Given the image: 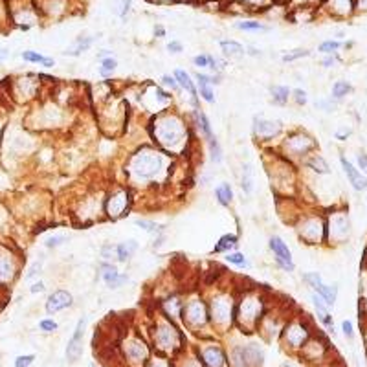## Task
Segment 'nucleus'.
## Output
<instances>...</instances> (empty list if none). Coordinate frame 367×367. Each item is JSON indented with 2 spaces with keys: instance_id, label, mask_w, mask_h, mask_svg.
<instances>
[{
  "instance_id": "nucleus-1",
  "label": "nucleus",
  "mask_w": 367,
  "mask_h": 367,
  "mask_svg": "<svg viewBox=\"0 0 367 367\" xmlns=\"http://www.w3.org/2000/svg\"><path fill=\"white\" fill-rule=\"evenodd\" d=\"M154 141L166 151H180L187 138V129L184 121L174 114H160L156 116L151 127Z\"/></svg>"
},
{
  "instance_id": "nucleus-2",
  "label": "nucleus",
  "mask_w": 367,
  "mask_h": 367,
  "mask_svg": "<svg viewBox=\"0 0 367 367\" xmlns=\"http://www.w3.org/2000/svg\"><path fill=\"white\" fill-rule=\"evenodd\" d=\"M164 167V158L158 151L154 149H140L136 154H132L129 164H127V169L129 173L134 174L140 180H151L156 174L162 171Z\"/></svg>"
},
{
  "instance_id": "nucleus-3",
  "label": "nucleus",
  "mask_w": 367,
  "mask_h": 367,
  "mask_svg": "<svg viewBox=\"0 0 367 367\" xmlns=\"http://www.w3.org/2000/svg\"><path fill=\"white\" fill-rule=\"evenodd\" d=\"M129 204H131L129 189H116V191H112V193L107 197L105 213H107V217L112 219V221H118V219H121V217L127 213Z\"/></svg>"
},
{
  "instance_id": "nucleus-4",
  "label": "nucleus",
  "mask_w": 367,
  "mask_h": 367,
  "mask_svg": "<svg viewBox=\"0 0 367 367\" xmlns=\"http://www.w3.org/2000/svg\"><path fill=\"white\" fill-rule=\"evenodd\" d=\"M261 314H263V299L252 298V296L243 298L241 305H239V312H237L239 319H244V323L257 325L261 319Z\"/></svg>"
},
{
  "instance_id": "nucleus-5",
  "label": "nucleus",
  "mask_w": 367,
  "mask_h": 367,
  "mask_svg": "<svg viewBox=\"0 0 367 367\" xmlns=\"http://www.w3.org/2000/svg\"><path fill=\"white\" fill-rule=\"evenodd\" d=\"M270 250L274 252V255H276V263L279 264L284 272H294L296 264L292 261V252L279 235L270 237Z\"/></svg>"
},
{
  "instance_id": "nucleus-6",
  "label": "nucleus",
  "mask_w": 367,
  "mask_h": 367,
  "mask_svg": "<svg viewBox=\"0 0 367 367\" xmlns=\"http://www.w3.org/2000/svg\"><path fill=\"white\" fill-rule=\"evenodd\" d=\"M284 147H286V151L292 156H305L309 151H312L316 147V143H314V140L311 136H307L303 132H298V134H292V136L286 138Z\"/></svg>"
},
{
  "instance_id": "nucleus-7",
  "label": "nucleus",
  "mask_w": 367,
  "mask_h": 367,
  "mask_svg": "<svg viewBox=\"0 0 367 367\" xmlns=\"http://www.w3.org/2000/svg\"><path fill=\"white\" fill-rule=\"evenodd\" d=\"M17 276V261L11 252L0 246V286L9 284Z\"/></svg>"
},
{
  "instance_id": "nucleus-8",
  "label": "nucleus",
  "mask_w": 367,
  "mask_h": 367,
  "mask_svg": "<svg viewBox=\"0 0 367 367\" xmlns=\"http://www.w3.org/2000/svg\"><path fill=\"white\" fill-rule=\"evenodd\" d=\"M279 132H281V121H272V119L259 118V116L254 118V134H255V138L266 141V140L276 138Z\"/></svg>"
},
{
  "instance_id": "nucleus-9",
  "label": "nucleus",
  "mask_w": 367,
  "mask_h": 367,
  "mask_svg": "<svg viewBox=\"0 0 367 367\" xmlns=\"http://www.w3.org/2000/svg\"><path fill=\"white\" fill-rule=\"evenodd\" d=\"M211 318L215 323L224 325L231 319V299L226 296H217L211 301Z\"/></svg>"
},
{
  "instance_id": "nucleus-10",
  "label": "nucleus",
  "mask_w": 367,
  "mask_h": 367,
  "mask_svg": "<svg viewBox=\"0 0 367 367\" xmlns=\"http://www.w3.org/2000/svg\"><path fill=\"white\" fill-rule=\"evenodd\" d=\"M323 231H325L323 222L318 221V219H307L301 224V228H299V235H301V239H305L309 244H318L321 235H323Z\"/></svg>"
},
{
  "instance_id": "nucleus-11",
  "label": "nucleus",
  "mask_w": 367,
  "mask_h": 367,
  "mask_svg": "<svg viewBox=\"0 0 367 367\" xmlns=\"http://www.w3.org/2000/svg\"><path fill=\"white\" fill-rule=\"evenodd\" d=\"M182 311H184V318L187 319V323H191V325H202V323H206V316H208V311H206V307H204V303L202 301H198V299H193V301H189L187 305L182 307Z\"/></svg>"
},
{
  "instance_id": "nucleus-12",
  "label": "nucleus",
  "mask_w": 367,
  "mask_h": 367,
  "mask_svg": "<svg viewBox=\"0 0 367 367\" xmlns=\"http://www.w3.org/2000/svg\"><path fill=\"white\" fill-rule=\"evenodd\" d=\"M85 325H86V319H79V323L76 327V333L70 338L68 347H66V358L70 362H76L81 353H83V333H85Z\"/></svg>"
},
{
  "instance_id": "nucleus-13",
  "label": "nucleus",
  "mask_w": 367,
  "mask_h": 367,
  "mask_svg": "<svg viewBox=\"0 0 367 367\" xmlns=\"http://www.w3.org/2000/svg\"><path fill=\"white\" fill-rule=\"evenodd\" d=\"M99 276H101V279L105 281V284L109 286V288H119L123 283H127V279H129V276L127 274H119V270L114 266V264H109L105 263L99 266Z\"/></svg>"
},
{
  "instance_id": "nucleus-14",
  "label": "nucleus",
  "mask_w": 367,
  "mask_h": 367,
  "mask_svg": "<svg viewBox=\"0 0 367 367\" xmlns=\"http://www.w3.org/2000/svg\"><path fill=\"white\" fill-rule=\"evenodd\" d=\"M339 162H341V167H343V173L347 174V178H349V182H351V186L356 189V191H366L367 189V176H364V174L356 169V167L349 162V160L341 154L339 156Z\"/></svg>"
},
{
  "instance_id": "nucleus-15",
  "label": "nucleus",
  "mask_w": 367,
  "mask_h": 367,
  "mask_svg": "<svg viewBox=\"0 0 367 367\" xmlns=\"http://www.w3.org/2000/svg\"><path fill=\"white\" fill-rule=\"evenodd\" d=\"M72 301H74V298H72L70 292L56 290L54 294H50L48 301H46V312L48 314H56L59 311H64V309H68L72 305Z\"/></svg>"
},
{
  "instance_id": "nucleus-16",
  "label": "nucleus",
  "mask_w": 367,
  "mask_h": 367,
  "mask_svg": "<svg viewBox=\"0 0 367 367\" xmlns=\"http://www.w3.org/2000/svg\"><path fill=\"white\" fill-rule=\"evenodd\" d=\"M174 79H176L178 86H182V88L189 94L191 103L195 105V111H197V109H198V92L195 88V83L191 81V76H189L187 72H184V70H174Z\"/></svg>"
},
{
  "instance_id": "nucleus-17",
  "label": "nucleus",
  "mask_w": 367,
  "mask_h": 367,
  "mask_svg": "<svg viewBox=\"0 0 367 367\" xmlns=\"http://www.w3.org/2000/svg\"><path fill=\"white\" fill-rule=\"evenodd\" d=\"M284 336H286V341H288L292 347H301V345H303V341L307 339V336H309V333H307L305 327L294 323V325L286 327Z\"/></svg>"
},
{
  "instance_id": "nucleus-18",
  "label": "nucleus",
  "mask_w": 367,
  "mask_h": 367,
  "mask_svg": "<svg viewBox=\"0 0 367 367\" xmlns=\"http://www.w3.org/2000/svg\"><path fill=\"white\" fill-rule=\"evenodd\" d=\"M329 231L334 237H338V239H345L347 233H349V221H347L345 215L334 217L333 221H331V224H329Z\"/></svg>"
},
{
  "instance_id": "nucleus-19",
  "label": "nucleus",
  "mask_w": 367,
  "mask_h": 367,
  "mask_svg": "<svg viewBox=\"0 0 367 367\" xmlns=\"http://www.w3.org/2000/svg\"><path fill=\"white\" fill-rule=\"evenodd\" d=\"M202 360L208 367H222L224 366V354L219 347H208L202 353Z\"/></svg>"
},
{
  "instance_id": "nucleus-20",
  "label": "nucleus",
  "mask_w": 367,
  "mask_h": 367,
  "mask_svg": "<svg viewBox=\"0 0 367 367\" xmlns=\"http://www.w3.org/2000/svg\"><path fill=\"white\" fill-rule=\"evenodd\" d=\"M215 197H217V202H219L221 206L228 208L229 204H231V200H233V191H231V186H229L228 182H222V184H219V186L215 187Z\"/></svg>"
},
{
  "instance_id": "nucleus-21",
  "label": "nucleus",
  "mask_w": 367,
  "mask_h": 367,
  "mask_svg": "<svg viewBox=\"0 0 367 367\" xmlns=\"http://www.w3.org/2000/svg\"><path fill=\"white\" fill-rule=\"evenodd\" d=\"M22 59H24L26 62L42 64V66H46V68H52V66L56 64V61H54L52 57H44L42 54H39V52H33V50H26V52H22Z\"/></svg>"
},
{
  "instance_id": "nucleus-22",
  "label": "nucleus",
  "mask_w": 367,
  "mask_h": 367,
  "mask_svg": "<svg viewBox=\"0 0 367 367\" xmlns=\"http://www.w3.org/2000/svg\"><path fill=\"white\" fill-rule=\"evenodd\" d=\"M176 336V329L169 325H162L156 333V341L160 347H173V338Z\"/></svg>"
},
{
  "instance_id": "nucleus-23",
  "label": "nucleus",
  "mask_w": 367,
  "mask_h": 367,
  "mask_svg": "<svg viewBox=\"0 0 367 367\" xmlns=\"http://www.w3.org/2000/svg\"><path fill=\"white\" fill-rule=\"evenodd\" d=\"M125 351H127V356L131 358V360L134 362H140V360H145L147 358V349L143 343H140L138 339H134V341H131L129 345L125 347Z\"/></svg>"
},
{
  "instance_id": "nucleus-24",
  "label": "nucleus",
  "mask_w": 367,
  "mask_h": 367,
  "mask_svg": "<svg viewBox=\"0 0 367 367\" xmlns=\"http://www.w3.org/2000/svg\"><path fill=\"white\" fill-rule=\"evenodd\" d=\"M116 248H118V261L125 263V261H129V259L134 255V252L138 250V243H136L134 239H131V241L116 244Z\"/></svg>"
},
{
  "instance_id": "nucleus-25",
  "label": "nucleus",
  "mask_w": 367,
  "mask_h": 367,
  "mask_svg": "<svg viewBox=\"0 0 367 367\" xmlns=\"http://www.w3.org/2000/svg\"><path fill=\"white\" fill-rule=\"evenodd\" d=\"M270 94H272V99L276 105H286L288 99H290V94L292 90L288 86H283V85H274L270 88Z\"/></svg>"
},
{
  "instance_id": "nucleus-26",
  "label": "nucleus",
  "mask_w": 367,
  "mask_h": 367,
  "mask_svg": "<svg viewBox=\"0 0 367 367\" xmlns=\"http://www.w3.org/2000/svg\"><path fill=\"white\" fill-rule=\"evenodd\" d=\"M314 292L318 294V296H321V299L325 301L329 307L334 305V301H336V294H338V288L336 286H329V284H319V286H316L314 288Z\"/></svg>"
},
{
  "instance_id": "nucleus-27",
  "label": "nucleus",
  "mask_w": 367,
  "mask_h": 367,
  "mask_svg": "<svg viewBox=\"0 0 367 367\" xmlns=\"http://www.w3.org/2000/svg\"><path fill=\"white\" fill-rule=\"evenodd\" d=\"M241 187L246 195H252L254 191V166L244 164L243 166V176H241Z\"/></svg>"
},
{
  "instance_id": "nucleus-28",
  "label": "nucleus",
  "mask_w": 367,
  "mask_h": 367,
  "mask_svg": "<svg viewBox=\"0 0 367 367\" xmlns=\"http://www.w3.org/2000/svg\"><path fill=\"white\" fill-rule=\"evenodd\" d=\"M92 42H94V39H92V37H79V39L76 41V44L64 52V56H72V57L79 56L81 52H86V50L90 48Z\"/></svg>"
},
{
  "instance_id": "nucleus-29",
  "label": "nucleus",
  "mask_w": 367,
  "mask_h": 367,
  "mask_svg": "<svg viewBox=\"0 0 367 367\" xmlns=\"http://www.w3.org/2000/svg\"><path fill=\"white\" fill-rule=\"evenodd\" d=\"M221 48L224 52V56L228 57H243L244 48L243 44H239L235 41H221Z\"/></svg>"
},
{
  "instance_id": "nucleus-30",
  "label": "nucleus",
  "mask_w": 367,
  "mask_h": 367,
  "mask_svg": "<svg viewBox=\"0 0 367 367\" xmlns=\"http://www.w3.org/2000/svg\"><path fill=\"white\" fill-rule=\"evenodd\" d=\"M237 243H239V237L237 235H222L221 239H219V243H217V246H215L213 252H217V254H221V252H229L231 248H235Z\"/></svg>"
},
{
  "instance_id": "nucleus-31",
  "label": "nucleus",
  "mask_w": 367,
  "mask_h": 367,
  "mask_svg": "<svg viewBox=\"0 0 367 367\" xmlns=\"http://www.w3.org/2000/svg\"><path fill=\"white\" fill-rule=\"evenodd\" d=\"M307 166L311 167L312 171H316L318 174H329V164L321 156H318V154H314L312 158H309Z\"/></svg>"
},
{
  "instance_id": "nucleus-32",
  "label": "nucleus",
  "mask_w": 367,
  "mask_h": 367,
  "mask_svg": "<svg viewBox=\"0 0 367 367\" xmlns=\"http://www.w3.org/2000/svg\"><path fill=\"white\" fill-rule=\"evenodd\" d=\"M197 123H198V127H200V132L206 136V138H213V132H211V125H209V119L208 116L204 114V112L200 111V109H197Z\"/></svg>"
},
{
  "instance_id": "nucleus-33",
  "label": "nucleus",
  "mask_w": 367,
  "mask_h": 367,
  "mask_svg": "<svg viewBox=\"0 0 367 367\" xmlns=\"http://www.w3.org/2000/svg\"><path fill=\"white\" fill-rule=\"evenodd\" d=\"M118 68V61L114 57H107V59H101V68H99V76L101 77H111Z\"/></svg>"
},
{
  "instance_id": "nucleus-34",
  "label": "nucleus",
  "mask_w": 367,
  "mask_h": 367,
  "mask_svg": "<svg viewBox=\"0 0 367 367\" xmlns=\"http://www.w3.org/2000/svg\"><path fill=\"white\" fill-rule=\"evenodd\" d=\"M226 261H228L229 264H235V266H239V268H248V266H250L248 259H246V257H244V254H241V252H228Z\"/></svg>"
},
{
  "instance_id": "nucleus-35",
  "label": "nucleus",
  "mask_w": 367,
  "mask_h": 367,
  "mask_svg": "<svg viewBox=\"0 0 367 367\" xmlns=\"http://www.w3.org/2000/svg\"><path fill=\"white\" fill-rule=\"evenodd\" d=\"M349 92H353V86L347 83V81H336V83L333 85L334 99H341V97H345Z\"/></svg>"
},
{
  "instance_id": "nucleus-36",
  "label": "nucleus",
  "mask_w": 367,
  "mask_h": 367,
  "mask_svg": "<svg viewBox=\"0 0 367 367\" xmlns=\"http://www.w3.org/2000/svg\"><path fill=\"white\" fill-rule=\"evenodd\" d=\"M136 226H140L141 229H145V231H149V233H154V235H158V233H162V226H158L156 222L153 221H145V219H136Z\"/></svg>"
},
{
  "instance_id": "nucleus-37",
  "label": "nucleus",
  "mask_w": 367,
  "mask_h": 367,
  "mask_svg": "<svg viewBox=\"0 0 367 367\" xmlns=\"http://www.w3.org/2000/svg\"><path fill=\"white\" fill-rule=\"evenodd\" d=\"M209 153H211V160H213L215 164H221L222 149H221V143L217 141V138H209Z\"/></svg>"
},
{
  "instance_id": "nucleus-38",
  "label": "nucleus",
  "mask_w": 367,
  "mask_h": 367,
  "mask_svg": "<svg viewBox=\"0 0 367 367\" xmlns=\"http://www.w3.org/2000/svg\"><path fill=\"white\" fill-rule=\"evenodd\" d=\"M235 28L244 29V31H264V26L257 21H244V22H237Z\"/></svg>"
},
{
  "instance_id": "nucleus-39",
  "label": "nucleus",
  "mask_w": 367,
  "mask_h": 367,
  "mask_svg": "<svg viewBox=\"0 0 367 367\" xmlns=\"http://www.w3.org/2000/svg\"><path fill=\"white\" fill-rule=\"evenodd\" d=\"M341 48V42L339 41H325L319 44V52L321 54H327V56H333L334 52H338V50Z\"/></svg>"
},
{
  "instance_id": "nucleus-40",
  "label": "nucleus",
  "mask_w": 367,
  "mask_h": 367,
  "mask_svg": "<svg viewBox=\"0 0 367 367\" xmlns=\"http://www.w3.org/2000/svg\"><path fill=\"white\" fill-rule=\"evenodd\" d=\"M309 54H311V52H309V50H303V48L292 50V52H288V54H284L283 56V62L298 61V59H301V57H307Z\"/></svg>"
},
{
  "instance_id": "nucleus-41",
  "label": "nucleus",
  "mask_w": 367,
  "mask_h": 367,
  "mask_svg": "<svg viewBox=\"0 0 367 367\" xmlns=\"http://www.w3.org/2000/svg\"><path fill=\"white\" fill-rule=\"evenodd\" d=\"M198 94L202 96L204 101L215 103V92H213V88H211V85H198Z\"/></svg>"
},
{
  "instance_id": "nucleus-42",
  "label": "nucleus",
  "mask_w": 367,
  "mask_h": 367,
  "mask_svg": "<svg viewBox=\"0 0 367 367\" xmlns=\"http://www.w3.org/2000/svg\"><path fill=\"white\" fill-rule=\"evenodd\" d=\"M101 257L107 259V261L118 259V248H116V244H105L103 248H101Z\"/></svg>"
},
{
  "instance_id": "nucleus-43",
  "label": "nucleus",
  "mask_w": 367,
  "mask_h": 367,
  "mask_svg": "<svg viewBox=\"0 0 367 367\" xmlns=\"http://www.w3.org/2000/svg\"><path fill=\"white\" fill-rule=\"evenodd\" d=\"M312 303H314V307L318 309V314L321 316V314H329V305H327L325 301L321 299V296H318L316 292L312 294Z\"/></svg>"
},
{
  "instance_id": "nucleus-44",
  "label": "nucleus",
  "mask_w": 367,
  "mask_h": 367,
  "mask_svg": "<svg viewBox=\"0 0 367 367\" xmlns=\"http://www.w3.org/2000/svg\"><path fill=\"white\" fill-rule=\"evenodd\" d=\"M303 281H305V283H309V286H312V288H316V286H319V284L323 283V281H321V276H319L318 272L305 274V276H303Z\"/></svg>"
},
{
  "instance_id": "nucleus-45",
  "label": "nucleus",
  "mask_w": 367,
  "mask_h": 367,
  "mask_svg": "<svg viewBox=\"0 0 367 367\" xmlns=\"http://www.w3.org/2000/svg\"><path fill=\"white\" fill-rule=\"evenodd\" d=\"M164 309H166L167 312H171V314H178V312H180V309H182V303L176 298L167 299L166 303H164Z\"/></svg>"
},
{
  "instance_id": "nucleus-46",
  "label": "nucleus",
  "mask_w": 367,
  "mask_h": 367,
  "mask_svg": "<svg viewBox=\"0 0 367 367\" xmlns=\"http://www.w3.org/2000/svg\"><path fill=\"white\" fill-rule=\"evenodd\" d=\"M64 241H66V237H64V235H52V237H48V239H46V243H44V244H46V248L52 250V248H59Z\"/></svg>"
},
{
  "instance_id": "nucleus-47",
  "label": "nucleus",
  "mask_w": 367,
  "mask_h": 367,
  "mask_svg": "<svg viewBox=\"0 0 367 367\" xmlns=\"http://www.w3.org/2000/svg\"><path fill=\"white\" fill-rule=\"evenodd\" d=\"M39 329H41L42 333H56L57 323L54 319H42L41 323H39Z\"/></svg>"
},
{
  "instance_id": "nucleus-48",
  "label": "nucleus",
  "mask_w": 367,
  "mask_h": 367,
  "mask_svg": "<svg viewBox=\"0 0 367 367\" xmlns=\"http://www.w3.org/2000/svg\"><path fill=\"white\" fill-rule=\"evenodd\" d=\"M292 97H294V101H296L298 105H307V103H309L307 92L301 90V88H296V90H292Z\"/></svg>"
},
{
  "instance_id": "nucleus-49",
  "label": "nucleus",
  "mask_w": 367,
  "mask_h": 367,
  "mask_svg": "<svg viewBox=\"0 0 367 367\" xmlns=\"http://www.w3.org/2000/svg\"><path fill=\"white\" fill-rule=\"evenodd\" d=\"M35 356L33 354H24V356H19L17 360H15V367H29L31 364H33Z\"/></svg>"
},
{
  "instance_id": "nucleus-50",
  "label": "nucleus",
  "mask_w": 367,
  "mask_h": 367,
  "mask_svg": "<svg viewBox=\"0 0 367 367\" xmlns=\"http://www.w3.org/2000/svg\"><path fill=\"white\" fill-rule=\"evenodd\" d=\"M209 57L211 56H197L193 57V64L195 66H198V68H209Z\"/></svg>"
},
{
  "instance_id": "nucleus-51",
  "label": "nucleus",
  "mask_w": 367,
  "mask_h": 367,
  "mask_svg": "<svg viewBox=\"0 0 367 367\" xmlns=\"http://www.w3.org/2000/svg\"><path fill=\"white\" fill-rule=\"evenodd\" d=\"M41 268H42V259H41V261H35V263L31 264V268H29V272L26 274V277H24V279H26V281H29L31 277H35L39 272H41Z\"/></svg>"
},
{
  "instance_id": "nucleus-52",
  "label": "nucleus",
  "mask_w": 367,
  "mask_h": 367,
  "mask_svg": "<svg viewBox=\"0 0 367 367\" xmlns=\"http://www.w3.org/2000/svg\"><path fill=\"white\" fill-rule=\"evenodd\" d=\"M162 81H164V85L166 86H169L171 90H178V83H176V79H174V76H164L162 77Z\"/></svg>"
},
{
  "instance_id": "nucleus-53",
  "label": "nucleus",
  "mask_w": 367,
  "mask_h": 367,
  "mask_svg": "<svg viewBox=\"0 0 367 367\" xmlns=\"http://www.w3.org/2000/svg\"><path fill=\"white\" fill-rule=\"evenodd\" d=\"M341 329H343V334H345L347 338H353V323H351L349 319H345V321L341 323Z\"/></svg>"
},
{
  "instance_id": "nucleus-54",
  "label": "nucleus",
  "mask_w": 367,
  "mask_h": 367,
  "mask_svg": "<svg viewBox=\"0 0 367 367\" xmlns=\"http://www.w3.org/2000/svg\"><path fill=\"white\" fill-rule=\"evenodd\" d=\"M167 50H169L171 54H180V52H182V44L178 41H173V42H169V44H167Z\"/></svg>"
},
{
  "instance_id": "nucleus-55",
  "label": "nucleus",
  "mask_w": 367,
  "mask_h": 367,
  "mask_svg": "<svg viewBox=\"0 0 367 367\" xmlns=\"http://www.w3.org/2000/svg\"><path fill=\"white\" fill-rule=\"evenodd\" d=\"M358 166H360L362 171H364V173L367 174V154H366V153H360V154H358Z\"/></svg>"
},
{
  "instance_id": "nucleus-56",
  "label": "nucleus",
  "mask_w": 367,
  "mask_h": 367,
  "mask_svg": "<svg viewBox=\"0 0 367 367\" xmlns=\"http://www.w3.org/2000/svg\"><path fill=\"white\" fill-rule=\"evenodd\" d=\"M29 292H31V294H41V292H44V283H42V281L33 283L29 286Z\"/></svg>"
},
{
  "instance_id": "nucleus-57",
  "label": "nucleus",
  "mask_w": 367,
  "mask_h": 367,
  "mask_svg": "<svg viewBox=\"0 0 367 367\" xmlns=\"http://www.w3.org/2000/svg\"><path fill=\"white\" fill-rule=\"evenodd\" d=\"M334 62H336V57L331 56V57H327V59H323V66H325V68H333Z\"/></svg>"
},
{
  "instance_id": "nucleus-58",
  "label": "nucleus",
  "mask_w": 367,
  "mask_h": 367,
  "mask_svg": "<svg viewBox=\"0 0 367 367\" xmlns=\"http://www.w3.org/2000/svg\"><path fill=\"white\" fill-rule=\"evenodd\" d=\"M349 134H351V129H345V131H339V132H336V138H338V140H341V141H343V140H345L347 136H349Z\"/></svg>"
},
{
  "instance_id": "nucleus-59",
  "label": "nucleus",
  "mask_w": 367,
  "mask_h": 367,
  "mask_svg": "<svg viewBox=\"0 0 367 367\" xmlns=\"http://www.w3.org/2000/svg\"><path fill=\"white\" fill-rule=\"evenodd\" d=\"M97 57H99V59H107V57H111V52H109V50H101V52L97 54Z\"/></svg>"
},
{
  "instance_id": "nucleus-60",
  "label": "nucleus",
  "mask_w": 367,
  "mask_h": 367,
  "mask_svg": "<svg viewBox=\"0 0 367 367\" xmlns=\"http://www.w3.org/2000/svg\"><path fill=\"white\" fill-rule=\"evenodd\" d=\"M154 35H158V37H164V35H166V29L162 28V26H158V28L154 29Z\"/></svg>"
},
{
  "instance_id": "nucleus-61",
  "label": "nucleus",
  "mask_w": 367,
  "mask_h": 367,
  "mask_svg": "<svg viewBox=\"0 0 367 367\" xmlns=\"http://www.w3.org/2000/svg\"><path fill=\"white\" fill-rule=\"evenodd\" d=\"M7 56H9V54H7V50H2V48H0V61H4V59H7Z\"/></svg>"
},
{
  "instance_id": "nucleus-62",
  "label": "nucleus",
  "mask_w": 367,
  "mask_h": 367,
  "mask_svg": "<svg viewBox=\"0 0 367 367\" xmlns=\"http://www.w3.org/2000/svg\"><path fill=\"white\" fill-rule=\"evenodd\" d=\"M151 367H169V366H167L166 362H154V364H153Z\"/></svg>"
},
{
  "instance_id": "nucleus-63",
  "label": "nucleus",
  "mask_w": 367,
  "mask_h": 367,
  "mask_svg": "<svg viewBox=\"0 0 367 367\" xmlns=\"http://www.w3.org/2000/svg\"><path fill=\"white\" fill-rule=\"evenodd\" d=\"M248 54H250V56H259V52H257L255 48H250V50H248Z\"/></svg>"
},
{
  "instance_id": "nucleus-64",
  "label": "nucleus",
  "mask_w": 367,
  "mask_h": 367,
  "mask_svg": "<svg viewBox=\"0 0 367 367\" xmlns=\"http://www.w3.org/2000/svg\"><path fill=\"white\" fill-rule=\"evenodd\" d=\"M244 2H248V4H259L261 0H244Z\"/></svg>"
}]
</instances>
